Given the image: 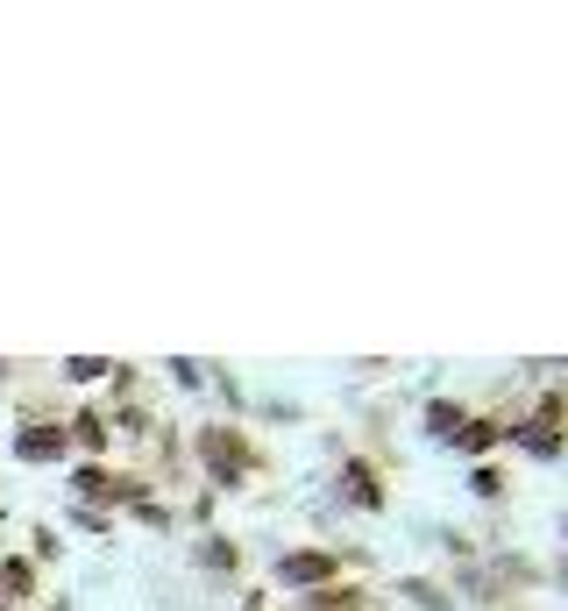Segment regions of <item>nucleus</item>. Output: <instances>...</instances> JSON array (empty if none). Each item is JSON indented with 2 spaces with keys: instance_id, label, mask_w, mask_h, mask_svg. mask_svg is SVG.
I'll use <instances>...</instances> for the list:
<instances>
[{
  "instance_id": "10",
  "label": "nucleus",
  "mask_w": 568,
  "mask_h": 611,
  "mask_svg": "<svg viewBox=\"0 0 568 611\" xmlns=\"http://www.w3.org/2000/svg\"><path fill=\"white\" fill-rule=\"evenodd\" d=\"M65 370H71V377H79V384H86V377H107V370H114V363H100V355H79V363H65Z\"/></svg>"
},
{
  "instance_id": "9",
  "label": "nucleus",
  "mask_w": 568,
  "mask_h": 611,
  "mask_svg": "<svg viewBox=\"0 0 568 611\" xmlns=\"http://www.w3.org/2000/svg\"><path fill=\"white\" fill-rule=\"evenodd\" d=\"M79 441H86V449H100V441H107V420H100V412H86V420H79Z\"/></svg>"
},
{
  "instance_id": "8",
  "label": "nucleus",
  "mask_w": 568,
  "mask_h": 611,
  "mask_svg": "<svg viewBox=\"0 0 568 611\" xmlns=\"http://www.w3.org/2000/svg\"><path fill=\"white\" fill-rule=\"evenodd\" d=\"M0 584H8V598H29V562H8V569H0Z\"/></svg>"
},
{
  "instance_id": "4",
  "label": "nucleus",
  "mask_w": 568,
  "mask_h": 611,
  "mask_svg": "<svg viewBox=\"0 0 568 611\" xmlns=\"http://www.w3.org/2000/svg\"><path fill=\"white\" fill-rule=\"evenodd\" d=\"M277 576L284 584H327V576H334V555H284Z\"/></svg>"
},
{
  "instance_id": "11",
  "label": "nucleus",
  "mask_w": 568,
  "mask_h": 611,
  "mask_svg": "<svg viewBox=\"0 0 568 611\" xmlns=\"http://www.w3.org/2000/svg\"><path fill=\"white\" fill-rule=\"evenodd\" d=\"M455 441H462V449H490V441H498V427H462Z\"/></svg>"
},
{
  "instance_id": "6",
  "label": "nucleus",
  "mask_w": 568,
  "mask_h": 611,
  "mask_svg": "<svg viewBox=\"0 0 568 611\" xmlns=\"http://www.w3.org/2000/svg\"><path fill=\"white\" fill-rule=\"evenodd\" d=\"M349 490H355V505H377V476H370V462H349Z\"/></svg>"
},
{
  "instance_id": "1",
  "label": "nucleus",
  "mask_w": 568,
  "mask_h": 611,
  "mask_svg": "<svg viewBox=\"0 0 568 611\" xmlns=\"http://www.w3.org/2000/svg\"><path fill=\"white\" fill-rule=\"evenodd\" d=\"M200 455H206V469H214L220 484H228V476H235V469H242V462H249V449H242V434H220V427H206Z\"/></svg>"
},
{
  "instance_id": "3",
  "label": "nucleus",
  "mask_w": 568,
  "mask_h": 611,
  "mask_svg": "<svg viewBox=\"0 0 568 611\" xmlns=\"http://www.w3.org/2000/svg\"><path fill=\"white\" fill-rule=\"evenodd\" d=\"M79 490L86 498H143L136 476H107V469H79Z\"/></svg>"
},
{
  "instance_id": "12",
  "label": "nucleus",
  "mask_w": 568,
  "mask_h": 611,
  "mask_svg": "<svg viewBox=\"0 0 568 611\" xmlns=\"http://www.w3.org/2000/svg\"><path fill=\"white\" fill-rule=\"evenodd\" d=\"M341 604H349V598L334 590V598H320V604H298V611H341Z\"/></svg>"
},
{
  "instance_id": "7",
  "label": "nucleus",
  "mask_w": 568,
  "mask_h": 611,
  "mask_svg": "<svg viewBox=\"0 0 568 611\" xmlns=\"http://www.w3.org/2000/svg\"><path fill=\"white\" fill-rule=\"evenodd\" d=\"M427 420H433V434H447V441L462 434V412L455 406H427Z\"/></svg>"
},
{
  "instance_id": "2",
  "label": "nucleus",
  "mask_w": 568,
  "mask_h": 611,
  "mask_svg": "<svg viewBox=\"0 0 568 611\" xmlns=\"http://www.w3.org/2000/svg\"><path fill=\"white\" fill-rule=\"evenodd\" d=\"M14 455L22 462H57L65 455V427H29V434L14 441Z\"/></svg>"
},
{
  "instance_id": "5",
  "label": "nucleus",
  "mask_w": 568,
  "mask_h": 611,
  "mask_svg": "<svg viewBox=\"0 0 568 611\" xmlns=\"http://www.w3.org/2000/svg\"><path fill=\"white\" fill-rule=\"evenodd\" d=\"M555 420H561V398H547V406H541V427L526 434V449H533V455H561V441H555Z\"/></svg>"
}]
</instances>
